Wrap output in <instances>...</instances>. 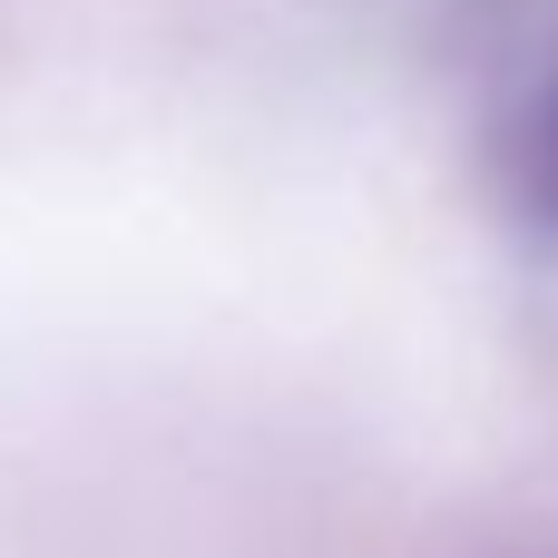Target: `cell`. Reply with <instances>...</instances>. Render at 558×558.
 Listing matches in <instances>:
<instances>
[{
    "label": "cell",
    "mask_w": 558,
    "mask_h": 558,
    "mask_svg": "<svg viewBox=\"0 0 558 558\" xmlns=\"http://www.w3.org/2000/svg\"><path fill=\"white\" fill-rule=\"evenodd\" d=\"M530 167H539V186H549V206H558V88L539 98V128H530Z\"/></svg>",
    "instance_id": "1"
}]
</instances>
